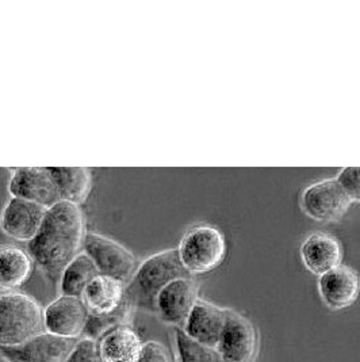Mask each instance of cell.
<instances>
[{
  "instance_id": "4fadbf2b",
  "label": "cell",
  "mask_w": 360,
  "mask_h": 362,
  "mask_svg": "<svg viewBox=\"0 0 360 362\" xmlns=\"http://www.w3.org/2000/svg\"><path fill=\"white\" fill-rule=\"evenodd\" d=\"M47 208L22 198L11 197L0 214V228L11 239L30 242L40 230Z\"/></svg>"
},
{
  "instance_id": "30bf717a",
  "label": "cell",
  "mask_w": 360,
  "mask_h": 362,
  "mask_svg": "<svg viewBox=\"0 0 360 362\" xmlns=\"http://www.w3.org/2000/svg\"><path fill=\"white\" fill-rule=\"evenodd\" d=\"M75 342L44 331L22 345L0 346V358L4 362H66Z\"/></svg>"
},
{
  "instance_id": "e0dca14e",
  "label": "cell",
  "mask_w": 360,
  "mask_h": 362,
  "mask_svg": "<svg viewBox=\"0 0 360 362\" xmlns=\"http://www.w3.org/2000/svg\"><path fill=\"white\" fill-rule=\"evenodd\" d=\"M144 341L131 326H119L99 339L100 354L104 362H137Z\"/></svg>"
},
{
  "instance_id": "5b68a950",
  "label": "cell",
  "mask_w": 360,
  "mask_h": 362,
  "mask_svg": "<svg viewBox=\"0 0 360 362\" xmlns=\"http://www.w3.org/2000/svg\"><path fill=\"white\" fill-rule=\"evenodd\" d=\"M83 251L97 266L99 274L121 281L125 285L131 281L138 266L136 257L128 248L95 232L85 233Z\"/></svg>"
},
{
  "instance_id": "ac0fdd59",
  "label": "cell",
  "mask_w": 360,
  "mask_h": 362,
  "mask_svg": "<svg viewBox=\"0 0 360 362\" xmlns=\"http://www.w3.org/2000/svg\"><path fill=\"white\" fill-rule=\"evenodd\" d=\"M33 259L29 252L16 246L0 247V288L16 291L30 279Z\"/></svg>"
},
{
  "instance_id": "603a6c76",
  "label": "cell",
  "mask_w": 360,
  "mask_h": 362,
  "mask_svg": "<svg viewBox=\"0 0 360 362\" xmlns=\"http://www.w3.org/2000/svg\"><path fill=\"white\" fill-rule=\"evenodd\" d=\"M66 362H104L100 354L99 341L82 337L75 342Z\"/></svg>"
},
{
  "instance_id": "6da1fadb",
  "label": "cell",
  "mask_w": 360,
  "mask_h": 362,
  "mask_svg": "<svg viewBox=\"0 0 360 362\" xmlns=\"http://www.w3.org/2000/svg\"><path fill=\"white\" fill-rule=\"evenodd\" d=\"M84 228V216L79 205L59 201L50 206L37 235L28 243L34 264L50 279H60L66 264L80 252Z\"/></svg>"
},
{
  "instance_id": "d4e9b609",
  "label": "cell",
  "mask_w": 360,
  "mask_h": 362,
  "mask_svg": "<svg viewBox=\"0 0 360 362\" xmlns=\"http://www.w3.org/2000/svg\"><path fill=\"white\" fill-rule=\"evenodd\" d=\"M137 362H176L171 350L159 341H147Z\"/></svg>"
},
{
  "instance_id": "ba28073f",
  "label": "cell",
  "mask_w": 360,
  "mask_h": 362,
  "mask_svg": "<svg viewBox=\"0 0 360 362\" xmlns=\"http://www.w3.org/2000/svg\"><path fill=\"white\" fill-rule=\"evenodd\" d=\"M88 317L82 297L60 295L44 308V327L52 335L78 341L84 335Z\"/></svg>"
},
{
  "instance_id": "8fae6325",
  "label": "cell",
  "mask_w": 360,
  "mask_h": 362,
  "mask_svg": "<svg viewBox=\"0 0 360 362\" xmlns=\"http://www.w3.org/2000/svg\"><path fill=\"white\" fill-rule=\"evenodd\" d=\"M8 192L11 197L40 204L47 209L61 201L48 167L16 168L8 183Z\"/></svg>"
},
{
  "instance_id": "9c48e42d",
  "label": "cell",
  "mask_w": 360,
  "mask_h": 362,
  "mask_svg": "<svg viewBox=\"0 0 360 362\" xmlns=\"http://www.w3.org/2000/svg\"><path fill=\"white\" fill-rule=\"evenodd\" d=\"M199 286L193 277H183L169 282L156 298L159 319L175 327H183L199 298Z\"/></svg>"
},
{
  "instance_id": "d6986e66",
  "label": "cell",
  "mask_w": 360,
  "mask_h": 362,
  "mask_svg": "<svg viewBox=\"0 0 360 362\" xmlns=\"http://www.w3.org/2000/svg\"><path fill=\"white\" fill-rule=\"evenodd\" d=\"M61 201L83 204L91 189V173L84 167H48Z\"/></svg>"
},
{
  "instance_id": "44dd1931",
  "label": "cell",
  "mask_w": 360,
  "mask_h": 362,
  "mask_svg": "<svg viewBox=\"0 0 360 362\" xmlns=\"http://www.w3.org/2000/svg\"><path fill=\"white\" fill-rule=\"evenodd\" d=\"M174 341L176 362H225L217 347L203 345L191 339L181 327L174 329Z\"/></svg>"
},
{
  "instance_id": "2e32d148",
  "label": "cell",
  "mask_w": 360,
  "mask_h": 362,
  "mask_svg": "<svg viewBox=\"0 0 360 362\" xmlns=\"http://www.w3.org/2000/svg\"><path fill=\"white\" fill-rule=\"evenodd\" d=\"M82 298L91 315L115 313L125 301V284L99 274L87 285Z\"/></svg>"
},
{
  "instance_id": "7402d4cb",
  "label": "cell",
  "mask_w": 360,
  "mask_h": 362,
  "mask_svg": "<svg viewBox=\"0 0 360 362\" xmlns=\"http://www.w3.org/2000/svg\"><path fill=\"white\" fill-rule=\"evenodd\" d=\"M133 313H134V310L131 308V304L124 301V304L115 313H109V315H91L90 313L83 337L99 341L106 332H109L112 329H116L119 326H131Z\"/></svg>"
},
{
  "instance_id": "7a4b0ae2",
  "label": "cell",
  "mask_w": 360,
  "mask_h": 362,
  "mask_svg": "<svg viewBox=\"0 0 360 362\" xmlns=\"http://www.w3.org/2000/svg\"><path fill=\"white\" fill-rule=\"evenodd\" d=\"M193 277L180 262L178 250L169 248L148 257L125 285V301L136 311L156 313V298L172 281Z\"/></svg>"
},
{
  "instance_id": "cb8c5ba5",
  "label": "cell",
  "mask_w": 360,
  "mask_h": 362,
  "mask_svg": "<svg viewBox=\"0 0 360 362\" xmlns=\"http://www.w3.org/2000/svg\"><path fill=\"white\" fill-rule=\"evenodd\" d=\"M336 181L351 204H360V167H344L337 174Z\"/></svg>"
},
{
  "instance_id": "3957f363",
  "label": "cell",
  "mask_w": 360,
  "mask_h": 362,
  "mask_svg": "<svg viewBox=\"0 0 360 362\" xmlns=\"http://www.w3.org/2000/svg\"><path fill=\"white\" fill-rule=\"evenodd\" d=\"M44 331V310L34 297L17 291L0 293V346L22 345Z\"/></svg>"
},
{
  "instance_id": "52a82bcc",
  "label": "cell",
  "mask_w": 360,
  "mask_h": 362,
  "mask_svg": "<svg viewBox=\"0 0 360 362\" xmlns=\"http://www.w3.org/2000/svg\"><path fill=\"white\" fill-rule=\"evenodd\" d=\"M217 350L225 362H255L259 354V332L244 315L228 308Z\"/></svg>"
},
{
  "instance_id": "7c38bea8",
  "label": "cell",
  "mask_w": 360,
  "mask_h": 362,
  "mask_svg": "<svg viewBox=\"0 0 360 362\" xmlns=\"http://www.w3.org/2000/svg\"><path fill=\"white\" fill-rule=\"evenodd\" d=\"M317 289L327 308L343 311L352 307L359 298V273L347 264H340L318 277Z\"/></svg>"
},
{
  "instance_id": "ffe728a7",
  "label": "cell",
  "mask_w": 360,
  "mask_h": 362,
  "mask_svg": "<svg viewBox=\"0 0 360 362\" xmlns=\"http://www.w3.org/2000/svg\"><path fill=\"white\" fill-rule=\"evenodd\" d=\"M99 276L91 258L82 251L66 264L60 276V292L66 296L82 297L87 285Z\"/></svg>"
},
{
  "instance_id": "9a60e30c",
  "label": "cell",
  "mask_w": 360,
  "mask_h": 362,
  "mask_svg": "<svg viewBox=\"0 0 360 362\" xmlns=\"http://www.w3.org/2000/svg\"><path fill=\"white\" fill-rule=\"evenodd\" d=\"M299 255L304 266L317 277L343 264V247L340 242L325 232L311 233L302 242Z\"/></svg>"
},
{
  "instance_id": "8992f818",
  "label": "cell",
  "mask_w": 360,
  "mask_h": 362,
  "mask_svg": "<svg viewBox=\"0 0 360 362\" xmlns=\"http://www.w3.org/2000/svg\"><path fill=\"white\" fill-rule=\"evenodd\" d=\"M302 212L318 223L339 221L348 212L351 201L335 180H323L309 185L301 194Z\"/></svg>"
},
{
  "instance_id": "5bb4252c",
  "label": "cell",
  "mask_w": 360,
  "mask_h": 362,
  "mask_svg": "<svg viewBox=\"0 0 360 362\" xmlns=\"http://www.w3.org/2000/svg\"><path fill=\"white\" fill-rule=\"evenodd\" d=\"M227 316L228 308H222L208 300L198 298L181 329L191 339L203 345L217 347L227 323Z\"/></svg>"
},
{
  "instance_id": "277c9868",
  "label": "cell",
  "mask_w": 360,
  "mask_h": 362,
  "mask_svg": "<svg viewBox=\"0 0 360 362\" xmlns=\"http://www.w3.org/2000/svg\"><path fill=\"white\" fill-rule=\"evenodd\" d=\"M180 262L190 276L215 270L227 257V240L214 226L199 224L187 230L180 240Z\"/></svg>"
}]
</instances>
